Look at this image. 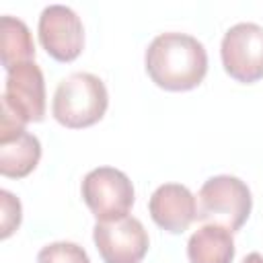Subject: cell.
<instances>
[{
  "label": "cell",
  "mask_w": 263,
  "mask_h": 263,
  "mask_svg": "<svg viewBox=\"0 0 263 263\" xmlns=\"http://www.w3.org/2000/svg\"><path fill=\"white\" fill-rule=\"evenodd\" d=\"M146 72L164 90H191L201 84L208 72V53L201 41L187 33L156 35L144 55Z\"/></svg>",
  "instance_id": "6da1fadb"
},
{
  "label": "cell",
  "mask_w": 263,
  "mask_h": 263,
  "mask_svg": "<svg viewBox=\"0 0 263 263\" xmlns=\"http://www.w3.org/2000/svg\"><path fill=\"white\" fill-rule=\"evenodd\" d=\"M107 105L109 97L103 80L90 72H74L58 84L51 113L64 127L82 129L101 121Z\"/></svg>",
  "instance_id": "7a4b0ae2"
},
{
  "label": "cell",
  "mask_w": 263,
  "mask_h": 263,
  "mask_svg": "<svg viewBox=\"0 0 263 263\" xmlns=\"http://www.w3.org/2000/svg\"><path fill=\"white\" fill-rule=\"evenodd\" d=\"M197 220L203 224H218L228 228L230 232L238 230L253 205L251 191L245 181L232 175H216L210 177L197 195Z\"/></svg>",
  "instance_id": "3957f363"
},
{
  "label": "cell",
  "mask_w": 263,
  "mask_h": 263,
  "mask_svg": "<svg viewBox=\"0 0 263 263\" xmlns=\"http://www.w3.org/2000/svg\"><path fill=\"white\" fill-rule=\"evenodd\" d=\"M80 189L82 199L97 222H109L127 216L136 199L129 177L113 166H99L86 173Z\"/></svg>",
  "instance_id": "277c9868"
},
{
  "label": "cell",
  "mask_w": 263,
  "mask_h": 263,
  "mask_svg": "<svg viewBox=\"0 0 263 263\" xmlns=\"http://www.w3.org/2000/svg\"><path fill=\"white\" fill-rule=\"evenodd\" d=\"M222 66L236 82L253 84L263 78V27L255 23H236L220 45Z\"/></svg>",
  "instance_id": "5b68a950"
},
{
  "label": "cell",
  "mask_w": 263,
  "mask_h": 263,
  "mask_svg": "<svg viewBox=\"0 0 263 263\" xmlns=\"http://www.w3.org/2000/svg\"><path fill=\"white\" fill-rule=\"evenodd\" d=\"M2 113L27 125L41 121L45 115V80L35 62H25L6 72Z\"/></svg>",
  "instance_id": "8992f818"
},
{
  "label": "cell",
  "mask_w": 263,
  "mask_h": 263,
  "mask_svg": "<svg viewBox=\"0 0 263 263\" xmlns=\"http://www.w3.org/2000/svg\"><path fill=\"white\" fill-rule=\"evenodd\" d=\"M92 238L105 263H140L150 247L144 224L134 216L97 222Z\"/></svg>",
  "instance_id": "52a82bcc"
},
{
  "label": "cell",
  "mask_w": 263,
  "mask_h": 263,
  "mask_svg": "<svg viewBox=\"0 0 263 263\" xmlns=\"http://www.w3.org/2000/svg\"><path fill=\"white\" fill-rule=\"evenodd\" d=\"M37 33L43 49L58 62L76 60L84 47L82 21L72 8L64 4H49L43 8Z\"/></svg>",
  "instance_id": "ba28073f"
},
{
  "label": "cell",
  "mask_w": 263,
  "mask_h": 263,
  "mask_svg": "<svg viewBox=\"0 0 263 263\" xmlns=\"http://www.w3.org/2000/svg\"><path fill=\"white\" fill-rule=\"evenodd\" d=\"M41 158L37 136L29 134L23 123L2 113L0 119V173L10 179L27 177Z\"/></svg>",
  "instance_id": "9c48e42d"
},
{
  "label": "cell",
  "mask_w": 263,
  "mask_h": 263,
  "mask_svg": "<svg viewBox=\"0 0 263 263\" xmlns=\"http://www.w3.org/2000/svg\"><path fill=\"white\" fill-rule=\"evenodd\" d=\"M152 220L171 234L185 232L193 220H197V201L193 193L179 183L160 185L148 201Z\"/></svg>",
  "instance_id": "30bf717a"
},
{
  "label": "cell",
  "mask_w": 263,
  "mask_h": 263,
  "mask_svg": "<svg viewBox=\"0 0 263 263\" xmlns=\"http://www.w3.org/2000/svg\"><path fill=\"white\" fill-rule=\"evenodd\" d=\"M189 263H232L234 238L232 232L218 224H203L187 242Z\"/></svg>",
  "instance_id": "8fae6325"
},
{
  "label": "cell",
  "mask_w": 263,
  "mask_h": 263,
  "mask_svg": "<svg viewBox=\"0 0 263 263\" xmlns=\"http://www.w3.org/2000/svg\"><path fill=\"white\" fill-rule=\"evenodd\" d=\"M0 55L6 72L18 64L33 62L35 43L29 27L21 18L8 16V14L0 18Z\"/></svg>",
  "instance_id": "7c38bea8"
},
{
  "label": "cell",
  "mask_w": 263,
  "mask_h": 263,
  "mask_svg": "<svg viewBox=\"0 0 263 263\" xmlns=\"http://www.w3.org/2000/svg\"><path fill=\"white\" fill-rule=\"evenodd\" d=\"M37 263H90V259L80 245L60 240L45 245L37 255Z\"/></svg>",
  "instance_id": "4fadbf2b"
},
{
  "label": "cell",
  "mask_w": 263,
  "mask_h": 263,
  "mask_svg": "<svg viewBox=\"0 0 263 263\" xmlns=\"http://www.w3.org/2000/svg\"><path fill=\"white\" fill-rule=\"evenodd\" d=\"M2 199V238H8L21 224V201L6 189L0 191Z\"/></svg>",
  "instance_id": "5bb4252c"
},
{
  "label": "cell",
  "mask_w": 263,
  "mask_h": 263,
  "mask_svg": "<svg viewBox=\"0 0 263 263\" xmlns=\"http://www.w3.org/2000/svg\"><path fill=\"white\" fill-rule=\"evenodd\" d=\"M242 263H263V255L261 253H249L242 259Z\"/></svg>",
  "instance_id": "9a60e30c"
}]
</instances>
